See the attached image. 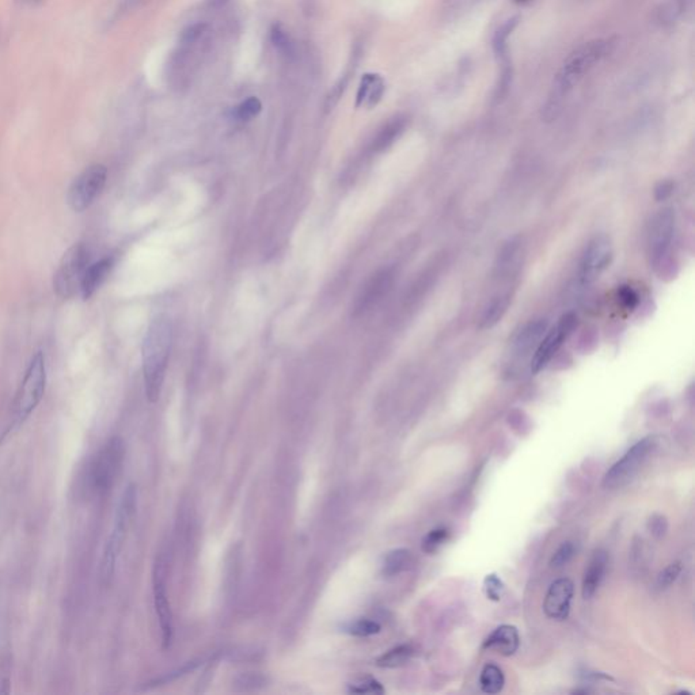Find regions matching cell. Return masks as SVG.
<instances>
[{"mask_svg": "<svg viewBox=\"0 0 695 695\" xmlns=\"http://www.w3.org/2000/svg\"><path fill=\"white\" fill-rule=\"evenodd\" d=\"M613 46L614 42L611 39L597 38L583 44L569 55L554 78L550 94L542 109V118L546 123L556 120L573 87L579 84L595 64L602 62L613 51Z\"/></svg>", "mask_w": 695, "mask_h": 695, "instance_id": "1", "label": "cell"}, {"mask_svg": "<svg viewBox=\"0 0 695 695\" xmlns=\"http://www.w3.org/2000/svg\"><path fill=\"white\" fill-rule=\"evenodd\" d=\"M172 325L168 318H155L144 336L141 356L145 395L151 404H155L162 392L166 377L170 348H172Z\"/></svg>", "mask_w": 695, "mask_h": 695, "instance_id": "2", "label": "cell"}, {"mask_svg": "<svg viewBox=\"0 0 695 695\" xmlns=\"http://www.w3.org/2000/svg\"><path fill=\"white\" fill-rule=\"evenodd\" d=\"M136 505H138V491L134 485L125 489L117 511L114 516V524L111 528V532L109 535L107 543L105 546L104 557H102V566H101V575L105 583H109L114 575L117 559L121 554L124 542L127 539L129 527L134 521V516L136 514Z\"/></svg>", "mask_w": 695, "mask_h": 695, "instance_id": "3", "label": "cell"}, {"mask_svg": "<svg viewBox=\"0 0 695 695\" xmlns=\"http://www.w3.org/2000/svg\"><path fill=\"white\" fill-rule=\"evenodd\" d=\"M46 388V364L42 352L32 357L14 404L12 429L19 428L39 405Z\"/></svg>", "mask_w": 695, "mask_h": 695, "instance_id": "4", "label": "cell"}, {"mask_svg": "<svg viewBox=\"0 0 695 695\" xmlns=\"http://www.w3.org/2000/svg\"><path fill=\"white\" fill-rule=\"evenodd\" d=\"M89 260V250L83 244H73L64 253L53 276V291L60 299L69 300L80 292Z\"/></svg>", "mask_w": 695, "mask_h": 695, "instance_id": "5", "label": "cell"}, {"mask_svg": "<svg viewBox=\"0 0 695 695\" xmlns=\"http://www.w3.org/2000/svg\"><path fill=\"white\" fill-rule=\"evenodd\" d=\"M658 446L656 436H647L637 442L625 455L615 462L603 478V487L607 489L622 487L627 484L644 466L649 455Z\"/></svg>", "mask_w": 695, "mask_h": 695, "instance_id": "6", "label": "cell"}, {"mask_svg": "<svg viewBox=\"0 0 695 695\" xmlns=\"http://www.w3.org/2000/svg\"><path fill=\"white\" fill-rule=\"evenodd\" d=\"M125 455V447L120 437L110 439L91 463L90 485L97 493L110 490L114 484Z\"/></svg>", "mask_w": 695, "mask_h": 695, "instance_id": "7", "label": "cell"}, {"mask_svg": "<svg viewBox=\"0 0 695 695\" xmlns=\"http://www.w3.org/2000/svg\"><path fill=\"white\" fill-rule=\"evenodd\" d=\"M107 179L104 165H91L79 174L71 183L67 201L72 210L83 212L90 208L100 197Z\"/></svg>", "mask_w": 695, "mask_h": 695, "instance_id": "8", "label": "cell"}, {"mask_svg": "<svg viewBox=\"0 0 695 695\" xmlns=\"http://www.w3.org/2000/svg\"><path fill=\"white\" fill-rule=\"evenodd\" d=\"M675 231V212L662 208L653 216L648 231V255L651 265L660 269L667 261Z\"/></svg>", "mask_w": 695, "mask_h": 695, "instance_id": "9", "label": "cell"}, {"mask_svg": "<svg viewBox=\"0 0 695 695\" xmlns=\"http://www.w3.org/2000/svg\"><path fill=\"white\" fill-rule=\"evenodd\" d=\"M577 323V318L575 314H566L563 315L556 326L549 330L543 339L541 340L539 345L535 349L532 357H531V372L538 374L543 368L548 367V364L552 361L558 349L563 344V341L569 337V334L575 330Z\"/></svg>", "mask_w": 695, "mask_h": 695, "instance_id": "10", "label": "cell"}, {"mask_svg": "<svg viewBox=\"0 0 695 695\" xmlns=\"http://www.w3.org/2000/svg\"><path fill=\"white\" fill-rule=\"evenodd\" d=\"M613 258V244L606 235H596L587 244L581 257L579 281L583 287L595 282L602 272L610 265Z\"/></svg>", "mask_w": 695, "mask_h": 695, "instance_id": "11", "label": "cell"}, {"mask_svg": "<svg viewBox=\"0 0 695 695\" xmlns=\"http://www.w3.org/2000/svg\"><path fill=\"white\" fill-rule=\"evenodd\" d=\"M154 604L158 617V622L162 633V642L165 648L172 644L173 640V613L169 602V595L166 590V576H165V562L159 558L156 559L154 568Z\"/></svg>", "mask_w": 695, "mask_h": 695, "instance_id": "12", "label": "cell"}, {"mask_svg": "<svg viewBox=\"0 0 695 695\" xmlns=\"http://www.w3.org/2000/svg\"><path fill=\"white\" fill-rule=\"evenodd\" d=\"M575 593V586L569 579H558L546 593L543 610L545 614L554 621H565L570 613V603Z\"/></svg>", "mask_w": 695, "mask_h": 695, "instance_id": "13", "label": "cell"}, {"mask_svg": "<svg viewBox=\"0 0 695 695\" xmlns=\"http://www.w3.org/2000/svg\"><path fill=\"white\" fill-rule=\"evenodd\" d=\"M548 330V323L545 319L530 321L521 330H518L511 341V356L512 359H527L534 354Z\"/></svg>", "mask_w": 695, "mask_h": 695, "instance_id": "14", "label": "cell"}, {"mask_svg": "<svg viewBox=\"0 0 695 695\" xmlns=\"http://www.w3.org/2000/svg\"><path fill=\"white\" fill-rule=\"evenodd\" d=\"M521 637L518 629L512 625L497 627L484 642V648L494 651L503 656H512L519 649Z\"/></svg>", "mask_w": 695, "mask_h": 695, "instance_id": "15", "label": "cell"}, {"mask_svg": "<svg viewBox=\"0 0 695 695\" xmlns=\"http://www.w3.org/2000/svg\"><path fill=\"white\" fill-rule=\"evenodd\" d=\"M113 264H114V261L110 257H106L97 262L89 264V267L84 272L83 280H82V285H80V295L84 300L90 299L100 289V287L104 284L105 280L109 276V273L113 268Z\"/></svg>", "mask_w": 695, "mask_h": 695, "instance_id": "16", "label": "cell"}, {"mask_svg": "<svg viewBox=\"0 0 695 695\" xmlns=\"http://www.w3.org/2000/svg\"><path fill=\"white\" fill-rule=\"evenodd\" d=\"M608 565V554L604 550H597L593 553L591 561L586 569L583 579V597L591 599L599 590Z\"/></svg>", "mask_w": 695, "mask_h": 695, "instance_id": "17", "label": "cell"}, {"mask_svg": "<svg viewBox=\"0 0 695 695\" xmlns=\"http://www.w3.org/2000/svg\"><path fill=\"white\" fill-rule=\"evenodd\" d=\"M386 86L382 78L375 73H365L361 78L360 87L356 97V107L365 105L367 107H374L381 102Z\"/></svg>", "mask_w": 695, "mask_h": 695, "instance_id": "18", "label": "cell"}, {"mask_svg": "<svg viewBox=\"0 0 695 695\" xmlns=\"http://www.w3.org/2000/svg\"><path fill=\"white\" fill-rule=\"evenodd\" d=\"M408 127V117L406 116H395L391 118L388 123L383 125L382 129L377 135V138L372 143V150L375 152H382L384 150L390 148L397 140L401 138V135L405 132Z\"/></svg>", "mask_w": 695, "mask_h": 695, "instance_id": "19", "label": "cell"}, {"mask_svg": "<svg viewBox=\"0 0 695 695\" xmlns=\"http://www.w3.org/2000/svg\"><path fill=\"white\" fill-rule=\"evenodd\" d=\"M392 281V273L390 271H383L371 280L368 287L365 288L363 296L359 299L357 312L364 313L370 306L378 302L383 295L387 292L388 287Z\"/></svg>", "mask_w": 695, "mask_h": 695, "instance_id": "20", "label": "cell"}, {"mask_svg": "<svg viewBox=\"0 0 695 695\" xmlns=\"http://www.w3.org/2000/svg\"><path fill=\"white\" fill-rule=\"evenodd\" d=\"M512 302V296L509 292H501L494 295L489 302H487L481 319H480V327L481 329H490L496 326L503 316L508 312V307Z\"/></svg>", "mask_w": 695, "mask_h": 695, "instance_id": "21", "label": "cell"}, {"mask_svg": "<svg viewBox=\"0 0 695 695\" xmlns=\"http://www.w3.org/2000/svg\"><path fill=\"white\" fill-rule=\"evenodd\" d=\"M505 685V678L500 667L487 664L480 676V686L485 694H498Z\"/></svg>", "mask_w": 695, "mask_h": 695, "instance_id": "22", "label": "cell"}, {"mask_svg": "<svg viewBox=\"0 0 695 695\" xmlns=\"http://www.w3.org/2000/svg\"><path fill=\"white\" fill-rule=\"evenodd\" d=\"M412 565V553L408 549H395L390 552L383 562V573L395 576L406 570Z\"/></svg>", "mask_w": 695, "mask_h": 695, "instance_id": "23", "label": "cell"}, {"mask_svg": "<svg viewBox=\"0 0 695 695\" xmlns=\"http://www.w3.org/2000/svg\"><path fill=\"white\" fill-rule=\"evenodd\" d=\"M413 656H415V647L410 644H404L386 652L378 659L377 664L382 668H397L405 665Z\"/></svg>", "mask_w": 695, "mask_h": 695, "instance_id": "24", "label": "cell"}, {"mask_svg": "<svg viewBox=\"0 0 695 695\" xmlns=\"http://www.w3.org/2000/svg\"><path fill=\"white\" fill-rule=\"evenodd\" d=\"M519 21H521L519 17H512V18L507 19L497 29V32L494 33V35H493L491 44H493V52H494L496 57L505 59L508 38H509V35H512V32L516 29V26L519 25Z\"/></svg>", "mask_w": 695, "mask_h": 695, "instance_id": "25", "label": "cell"}, {"mask_svg": "<svg viewBox=\"0 0 695 695\" xmlns=\"http://www.w3.org/2000/svg\"><path fill=\"white\" fill-rule=\"evenodd\" d=\"M686 11V0H668L662 3L658 12L656 19L661 26L674 25Z\"/></svg>", "mask_w": 695, "mask_h": 695, "instance_id": "26", "label": "cell"}, {"mask_svg": "<svg viewBox=\"0 0 695 695\" xmlns=\"http://www.w3.org/2000/svg\"><path fill=\"white\" fill-rule=\"evenodd\" d=\"M512 79H514L512 66L509 64L508 60H505V63L503 66V71L498 78V82H497V86L494 89V102L498 104L508 96L511 86H512Z\"/></svg>", "mask_w": 695, "mask_h": 695, "instance_id": "27", "label": "cell"}, {"mask_svg": "<svg viewBox=\"0 0 695 695\" xmlns=\"http://www.w3.org/2000/svg\"><path fill=\"white\" fill-rule=\"evenodd\" d=\"M450 538V531L447 528L432 530L422 541V550L428 554L437 552Z\"/></svg>", "mask_w": 695, "mask_h": 695, "instance_id": "28", "label": "cell"}, {"mask_svg": "<svg viewBox=\"0 0 695 695\" xmlns=\"http://www.w3.org/2000/svg\"><path fill=\"white\" fill-rule=\"evenodd\" d=\"M347 631L356 637H370L381 631V625L370 620H357L347 626Z\"/></svg>", "mask_w": 695, "mask_h": 695, "instance_id": "29", "label": "cell"}, {"mask_svg": "<svg viewBox=\"0 0 695 695\" xmlns=\"http://www.w3.org/2000/svg\"><path fill=\"white\" fill-rule=\"evenodd\" d=\"M262 110V104L258 98L250 97L235 109V117L241 121H250L257 117Z\"/></svg>", "mask_w": 695, "mask_h": 695, "instance_id": "30", "label": "cell"}, {"mask_svg": "<svg viewBox=\"0 0 695 695\" xmlns=\"http://www.w3.org/2000/svg\"><path fill=\"white\" fill-rule=\"evenodd\" d=\"M484 590L490 600L498 602V600H501V597L504 595L505 587H504V583L501 581V579L497 575L491 573V575H487L484 580Z\"/></svg>", "mask_w": 695, "mask_h": 695, "instance_id": "31", "label": "cell"}, {"mask_svg": "<svg viewBox=\"0 0 695 695\" xmlns=\"http://www.w3.org/2000/svg\"><path fill=\"white\" fill-rule=\"evenodd\" d=\"M350 693L356 694H383L382 685L371 678H364L354 685H350Z\"/></svg>", "mask_w": 695, "mask_h": 695, "instance_id": "32", "label": "cell"}, {"mask_svg": "<svg viewBox=\"0 0 695 695\" xmlns=\"http://www.w3.org/2000/svg\"><path fill=\"white\" fill-rule=\"evenodd\" d=\"M573 554H575V546H573V543L572 542H563L557 549V552L553 554V557H552L550 566L553 569L563 568L572 559Z\"/></svg>", "mask_w": 695, "mask_h": 695, "instance_id": "33", "label": "cell"}, {"mask_svg": "<svg viewBox=\"0 0 695 695\" xmlns=\"http://www.w3.org/2000/svg\"><path fill=\"white\" fill-rule=\"evenodd\" d=\"M682 572V565L680 562H674V563H669L664 570H661L659 577H658V586L660 588H667L669 587L671 584H674L676 581V579L679 577Z\"/></svg>", "mask_w": 695, "mask_h": 695, "instance_id": "34", "label": "cell"}, {"mask_svg": "<svg viewBox=\"0 0 695 695\" xmlns=\"http://www.w3.org/2000/svg\"><path fill=\"white\" fill-rule=\"evenodd\" d=\"M648 528L653 536L661 538L668 530V521L662 515H653L648 521Z\"/></svg>", "mask_w": 695, "mask_h": 695, "instance_id": "35", "label": "cell"}, {"mask_svg": "<svg viewBox=\"0 0 695 695\" xmlns=\"http://www.w3.org/2000/svg\"><path fill=\"white\" fill-rule=\"evenodd\" d=\"M618 295H620V300L622 302V305L625 306L626 309L629 310H633L637 307L638 305V295L635 294V291L630 287H621L620 291H618Z\"/></svg>", "mask_w": 695, "mask_h": 695, "instance_id": "36", "label": "cell"}, {"mask_svg": "<svg viewBox=\"0 0 695 695\" xmlns=\"http://www.w3.org/2000/svg\"><path fill=\"white\" fill-rule=\"evenodd\" d=\"M272 39L275 42V45L278 46V48H284V49H288L289 46V41H288V37L285 35L284 32H281L278 28H275L273 32H272Z\"/></svg>", "mask_w": 695, "mask_h": 695, "instance_id": "37", "label": "cell"}, {"mask_svg": "<svg viewBox=\"0 0 695 695\" xmlns=\"http://www.w3.org/2000/svg\"><path fill=\"white\" fill-rule=\"evenodd\" d=\"M672 192V183L665 181V182H660L655 190V195H656V199L658 200H665Z\"/></svg>", "mask_w": 695, "mask_h": 695, "instance_id": "38", "label": "cell"}, {"mask_svg": "<svg viewBox=\"0 0 695 695\" xmlns=\"http://www.w3.org/2000/svg\"><path fill=\"white\" fill-rule=\"evenodd\" d=\"M24 4H29V6H35V4H38L41 3L42 0H21Z\"/></svg>", "mask_w": 695, "mask_h": 695, "instance_id": "39", "label": "cell"}, {"mask_svg": "<svg viewBox=\"0 0 695 695\" xmlns=\"http://www.w3.org/2000/svg\"><path fill=\"white\" fill-rule=\"evenodd\" d=\"M515 1H516V3H521H521H527V1H530V0H515Z\"/></svg>", "mask_w": 695, "mask_h": 695, "instance_id": "40", "label": "cell"}]
</instances>
